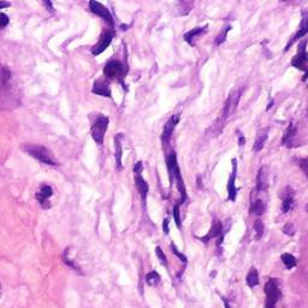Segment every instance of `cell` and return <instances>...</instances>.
Here are the masks:
<instances>
[{
	"label": "cell",
	"instance_id": "27",
	"mask_svg": "<svg viewBox=\"0 0 308 308\" xmlns=\"http://www.w3.org/2000/svg\"><path fill=\"white\" fill-rule=\"evenodd\" d=\"M11 70L7 66H0V85H6L11 80Z\"/></svg>",
	"mask_w": 308,
	"mask_h": 308
},
{
	"label": "cell",
	"instance_id": "18",
	"mask_svg": "<svg viewBox=\"0 0 308 308\" xmlns=\"http://www.w3.org/2000/svg\"><path fill=\"white\" fill-rule=\"evenodd\" d=\"M135 184H136V188H137V190H139V194H140V197H141L142 201H144V203H146L149 188L141 174H135Z\"/></svg>",
	"mask_w": 308,
	"mask_h": 308
},
{
	"label": "cell",
	"instance_id": "1",
	"mask_svg": "<svg viewBox=\"0 0 308 308\" xmlns=\"http://www.w3.org/2000/svg\"><path fill=\"white\" fill-rule=\"evenodd\" d=\"M22 149L30 157L34 159L39 160L42 164L48 165V166H58L59 163L53 157L52 152L48 148H46L42 145H34V144H24L22 146Z\"/></svg>",
	"mask_w": 308,
	"mask_h": 308
},
{
	"label": "cell",
	"instance_id": "38",
	"mask_svg": "<svg viewBox=\"0 0 308 308\" xmlns=\"http://www.w3.org/2000/svg\"><path fill=\"white\" fill-rule=\"evenodd\" d=\"M42 2H44V5H45V7L47 11H50L51 14H53V12H54V7H53L52 1H51V0H42Z\"/></svg>",
	"mask_w": 308,
	"mask_h": 308
},
{
	"label": "cell",
	"instance_id": "11",
	"mask_svg": "<svg viewBox=\"0 0 308 308\" xmlns=\"http://www.w3.org/2000/svg\"><path fill=\"white\" fill-rule=\"evenodd\" d=\"M53 195V188L48 184H42L40 187V189L37 190V193L35 194V198L39 201L40 206H41L44 210H48L51 208V202L50 199Z\"/></svg>",
	"mask_w": 308,
	"mask_h": 308
},
{
	"label": "cell",
	"instance_id": "31",
	"mask_svg": "<svg viewBox=\"0 0 308 308\" xmlns=\"http://www.w3.org/2000/svg\"><path fill=\"white\" fill-rule=\"evenodd\" d=\"M254 229H255V233H256V240H260L261 236L264 234V224L261 220H255L254 223Z\"/></svg>",
	"mask_w": 308,
	"mask_h": 308
},
{
	"label": "cell",
	"instance_id": "23",
	"mask_svg": "<svg viewBox=\"0 0 308 308\" xmlns=\"http://www.w3.org/2000/svg\"><path fill=\"white\" fill-rule=\"evenodd\" d=\"M63 261H64V264L66 265V266L70 267V269H72L75 272H78V273H82V271H81L80 265H78L75 260H72V259H71L70 256H69V249H65L64 253H63Z\"/></svg>",
	"mask_w": 308,
	"mask_h": 308
},
{
	"label": "cell",
	"instance_id": "4",
	"mask_svg": "<svg viewBox=\"0 0 308 308\" xmlns=\"http://www.w3.org/2000/svg\"><path fill=\"white\" fill-rule=\"evenodd\" d=\"M266 294V302H265V308H274L277 302L281 300L282 292L279 289V282L277 278H270L269 282L265 284L264 289Z\"/></svg>",
	"mask_w": 308,
	"mask_h": 308
},
{
	"label": "cell",
	"instance_id": "43",
	"mask_svg": "<svg viewBox=\"0 0 308 308\" xmlns=\"http://www.w3.org/2000/svg\"><path fill=\"white\" fill-rule=\"evenodd\" d=\"M302 81H304V82L308 86V70L305 71V75H304V77H302Z\"/></svg>",
	"mask_w": 308,
	"mask_h": 308
},
{
	"label": "cell",
	"instance_id": "44",
	"mask_svg": "<svg viewBox=\"0 0 308 308\" xmlns=\"http://www.w3.org/2000/svg\"><path fill=\"white\" fill-rule=\"evenodd\" d=\"M223 302H224V307H225V308H231L230 305H229V302L226 301L225 299H223Z\"/></svg>",
	"mask_w": 308,
	"mask_h": 308
},
{
	"label": "cell",
	"instance_id": "41",
	"mask_svg": "<svg viewBox=\"0 0 308 308\" xmlns=\"http://www.w3.org/2000/svg\"><path fill=\"white\" fill-rule=\"evenodd\" d=\"M10 6H11V4H10L9 1H5V0H0V10L6 9V7H10Z\"/></svg>",
	"mask_w": 308,
	"mask_h": 308
},
{
	"label": "cell",
	"instance_id": "36",
	"mask_svg": "<svg viewBox=\"0 0 308 308\" xmlns=\"http://www.w3.org/2000/svg\"><path fill=\"white\" fill-rule=\"evenodd\" d=\"M171 249H172V252H174V253L176 254V255L178 256V258H180L181 260H182V263H183V264L187 263V258H185V256L183 255L182 253H180V252H178V249L176 248V247H175V244H174V243L171 244Z\"/></svg>",
	"mask_w": 308,
	"mask_h": 308
},
{
	"label": "cell",
	"instance_id": "33",
	"mask_svg": "<svg viewBox=\"0 0 308 308\" xmlns=\"http://www.w3.org/2000/svg\"><path fill=\"white\" fill-rule=\"evenodd\" d=\"M9 23H10L9 16H7L6 14H4V12H0V30L5 29V28L9 25Z\"/></svg>",
	"mask_w": 308,
	"mask_h": 308
},
{
	"label": "cell",
	"instance_id": "40",
	"mask_svg": "<svg viewBox=\"0 0 308 308\" xmlns=\"http://www.w3.org/2000/svg\"><path fill=\"white\" fill-rule=\"evenodd\" d=\"M163 230H164L165 235L169 234V219H164L163 221Z\"/></svg>",
	"mask_w": 308,
	"mask_h": 308
},
{
	"label": "cell",
	"instance_id": "30",
	"mask_svg": "<svg viewBox=\"0 0 308 308\" xmlns=\"http://www.w3.org/2000/svg\"><path fill=\"white\" fill-rule=\"evenodd\" d=\"M160 282V276L157 271H152L149 272L148 274L146 276V283L148 286H155Z\"/></svg>",
	"mask_w": 308,
	"mask_h": 308
},
{
	"label": "cell",
	"instance_id": "22",
	"mask_svg": "<svg viewBox=\"0 0 308 308\" xmlns=\"http://www.w3.org/2000/svg\"><path fill=\"white\" fill-rule=\"evenodd\" d=\"M246 282H247V284H248L249 288H254V287L258 286L259 284V274H258V271H256V269L252 267V269L249 270L248 274H247V277H246Z\"/></svg>",
	"mask_w": 308,
	"mask_h": 308
},
{
	"label": "cell",
	"instance_id": "17",
	"mask_svg": "<svg viewBox=\"0 0 308 308\" xmlns=\"http://www.w3.org/2000/svg\"><path fill=\"white\" fill-rule=\"evenodd\" d=\"M123 134H117L114 136V158H116L117 170H122V157H123V146H122Z\"/></svg>",
	"mask_w": 308,
	"mask_h": 308
},
{
	"label": "cell",
	"instance_id": "39",
	"mask_svg": "<svg viewBox=\"0 0 308 308\" xmlns=\"http://www.w3.org/2000/svg\"><path fill=\"white\" fill-rule=\"evenodd\" d=\"M142 170H144V164L142 162H137L134 166V174H141Z\"/></svg>",
	"mask_w": 308,
	"mask_h": 308
},
{
	"label": "cell",
	"instance_id": "21",
	"mask_svg": "<svg viewBox=\"0 0 308 308\" xmlns=\"http://www.w3.org/2000/svg\"><path fill=\"white\" fill-rule=\"evenodd\" d=\"M267 137H269V129H263V130L259 131L258 136H256L255 142H254V146H253V151L259 152L264 148L265 146V142H266Z\"/></svg>",
	"mask_w": 308,
	"mask_h": 308
},
{
	"label": "cell",
	"instance_id": "45",
	"mask_svg": "<svg viewBox=\"0 0 308 308\" xmlns=\"http://www.w3.org/2000/svg\"><path fill=\"white\" fill-rule=\"evenodd\" d=\"M272 105H273V100H271V101H270L269 106H267V110H270V109H271V108H272Z\"/></svg>",
	"mask_w": 308,
	"mask_h": 308
},
{
	"label": "cell",
	"instance_id": "34",
	"mask_svg": "<svg viewBox=\"0 0 308 308\" xmlns=\"http://www.w3.org/2000/svg\"><path fill=\"white\" fill-rule=\"evenodd\" d=\"M174 218H175V221H176V225L181 229V226H182V221H181L180 205H178V203H176V205H175V207H174Z\"/></svg>",
	"mask_w": 308,
	"mask_h": 308
},
{
	"label": "cell",
	"instance_id": "12",
	"mask_svg": "<svg viewBox=\"0 0 308 308\" xmlns=\"http://www.w3.org/2000/svg\"><path fill=\"white\" fill-rule=\"evenodd\" d=\"M180 114H172L169 118V121L165 123L164 126V130H163L162 135V141L164 145H167L170 142V139H171L172 134H174L175 129H176V126L180 123Z\"/></svg>",
	"mask_w": 308,
	"mask_h": 308
},
{
	"label": "cell",
	"instance_id": "28",
	"mask_svg": "<svg viewBox=\"0 0 308 308\" xmlns=\"http://www.w3.org/2000/svg\"><path fill=\"white\" fill-rule=\"evenodd\" d=\"M230 30H231V25L230 24L225 25V27H224L223 29H221V32L219 33V34H218L217 36H216L215 44L217 45V46H220L221 44H224V42H225V40H226V37H228V33L230 32Z\"/></svg>",
	"mask_w": 308,
	"mask_h": 308
},
{
	"label": "cell",
	"instance_id": "19",
	"mask_svg": "<svg viewBox=\"0 0 308 308\" xmlns=\"http://www.w3.org/2000/svg\"><path fill=\"white\" fill-rule=\"evenodd\" d=\"M295 136H296V126H295V124L291 122L283 135V139H282V146H286L288 147V148L294 147Z\"/></svg>",
	"mask_w": 308,
	"mask_h": 308
},
{
	"label": "cell",
	"instance_id": "35",
	"mask_svg": "<svg viewBox=\"0 0 308 308\" xmlns=\"http://www.w3.org/2000/svg\"><path fill=\"white\" fill-rule=\"evenodd\" d=\"M283 231H284V234H287V235H289V236H292L295 234V229L291 223H288L287 225L283 228Z\"/></svg>",
	"mask_w": 308,
	"mask_h": 308
},
{
	"label": "cell",
	"instance_id": "26",
	"mask_svg": "<svg viewBox=\"0 0 308 308\" xmlns=\"http://www.w3.org/2000/svg\"><path fill=\"white\" fill-rule=\"evenodd\" d=\"M194 5V0H180V15L185 16L189 14Z\"/></svg>",
	"mask_w": 308,
	"mask_h": 308
},
{
	"label": "cell",
	"instance_id": "10",
	"mask_svg": "<svg viewBox=\"0 0 308 308\" xmlns=\"http://www.w3.org/2000/svg\"><path fill=\"white\" fill-rule=\"evenodd\" d=\"M307 34H308V12H302V19H301V23H300L299 29H297L296 34L292 35L291 39L289 40V42L287 44L286 48H284V52H288V51L290 50V47H291L295 42L299 41L300 39H304Z\"/></svg>",
	"mask_w": 308,
	"mask_h": 308
},
{
	"label": "cell",
	"instance_id": "32",
	"mask_svg": "<svg viewBox=\"0 0 308 308\" xmlns=\"http://www.w3.org/2000/svg\"><path fill=\"white\" fill-rule=\"evenodd\" d=\"M155 254H157V256H158V259L160 260V263L164 265V266H167L166 256H165L164 252H163V249L160 248V247H157V248H155Z\"/></svg>",
	"mask_w": 308,
	"mask_h": 308
},
{
	"label": "cell",
	"instance_id": "7",
	"mask_svg": "<svg viewBox=\"0 0 308 308\" xmlns=\"http://www.w3.org/2000/svg\"><path fill=\"white\" fill-rule=\"evenodd\" d=\"M307 40H302L300 42L297 53L291 59V65L299 70L307 71L308 70V52H307Z\"/></svg>",
	"mask_w": 308,
	"mask_h": 308
},
{
	"label": "cell",
	"instance_id": "13",
	"mask_svg": "<svg viewBox=\"0 0 308 308\" xmlns=\"http://www.w3.org/2000/svg\"><path fill=\"white\" fill-rule=\"evenodd\" d=\"M236 174H237V160L233 159V171L228 181V199L230 201H236L237 197V189H236Z\"/></svg>",
	"mask_w": 308,
	"mask_h": 308
},
{
	"label": "cell",
	"instance_id": "37",
	"mask_svg": "<svg viewBox=\"0 0 308 308\" xmlns=\"http://www.w3.org/2000/svg\"><path fill=\"white\" fill-rule=\"evenodd\" d=\"M300 166H301L304 174L308 177V158H305V159H302L301 162H300Z\"/></svg>",
	"mask_w": 308,
	"mask_h": 308
},
{
	"label": "cell",
	"instance_id": "6",
	"mask_svg": "<svg viewBox=\"0 0 308 308\" xmlns=\"http://www.w3.org/2000/svg\"><path fill=\"white\" fill-rule=\"evenodd\" d=\"M240 98H241L240 89H235V91H233L230 94H229L228 99H226L225 104H224L223 111H221V117H220L221 121L225 122L226 119H228L229 117H230L231 114L236 111L238 103H240Z\"/></svg>",
	"mask_w": 308,
	"mask_h": 308
},
{
	"label": "cell",
	"instance_id": "46",
	"mask_svg": "<svg viewBox=\"0 0 308 308\" xmlns=\"http://www.w3.org/2000/svg\"><path fill=\"white\" fill-rule=\"evenodd\" d=\"M122 30H127V28H128V25H122Z\"/></svg>",
	"mask_w": 308,
	"mask_h": 308
},
{
	"label": "cell",
	"instance_id": "48",
	"mask_svg": "<svg viewBox=\"0 0 308 308\" xmlns=\"http://www.w3.org/2000/svg\"><path fill=\"white\" fill-rule=\"evenodd\" d=\"M0 291H1V286H0Z\"/></svg>",
	"mask_w": 308,
	"mask_h": 308
},
{
	"label": "cell",
	"instance_id": "47",
	"mask_svg": "<svg viewBox=\"0 0 308 308\" xmlns=\"http://www.w3.org/2000/svg\"><path fill=\"white\" fill-rule=\"evenodd\" d=\"M281 1H289V0H281Z\"/></svg>",
	"mask_w": 308,
	"mask_h": 308
},
{
	"label": "cell",
	"instance_id": "14",
	"mask_svg": "<svg viewBox=\"0 0 308 308\" xmlns=\"http://www.w3.org/2000/svg\"><path fill=\"white\" fill-rule=\"evenodd\" d=\"M224 235V231H223V225H221V221L219 219H215L212 223V226H211L210 231L206 236L201 237L200 240L202 241L203 243H207L208 241L212 240V238H218L220 236Z\"/></svg>",
	"mask_w": 308,
	"mask_h": 308
},
{
	"label": "cell",
	"instance_id": "16",
	"mask_svg": "<svg viewBox=\"0 0 308 308\" xmlns=\"http://www.w3.org/2000/svg\"><path fill=\"white\" fill-rule=\"evenodd\" d=\"M208 30V24L203 25V27H197L194 28V29L189 30L188 33H185L184 34V41L188 42V45H190L193 47V46H195V40L198 39L199 36H201V35L205 34L206 32Z\"/></svg>",
	"mask_w": 308,
	"mask_h": 308
},
{
	"label": "cell",
	"instance_id": "5",
	"mask_svg": "<svg viewBox=\"0 0 308 308\" xmlns=\"http://www.w3.org/2000/svg\"><path fill=\"white\" fill-rule=\"evenodd\" d=\"M109 123H110V121H109L108 117L104 116V114H99L95 118V121L93 122V124H91V137H93V140L99 146H101L104 144V139H105V134L108 131Z\"/></svg>",
	"mask_w": 308,
	"mask_h": 308
},
{
	"label": "cell",
	"instance_id": "9",
	"mask_svg": "<svg viewBox=\"0 0 308 308\" xmlns=\"http://www.w3.org/2000/svg\"><path fill=\"white\" fill-rule=\"evenodd\" d=\"M114 35H116V32H114L113 29L105 30V32L103 33V35H101V37H100V40H99L98 44L94 45L93 47H91V54L93 55L101 54V53H103L104 51H105L106 48H108L109 46L111 45Z\"/></svg>",
	"mask_w": 308,
	"mask_h": 308
},
{
	"label": "cell",
	"instance_id": "25",
	"mask_svg": "<svg viewBox=\"0 0 308 308\" xmlns=\"http://www.w3.org/2000/svg\"><path fill=\"white\" fill-rule=\"evenodd\" d=\"M288 192H289V193H286V197H284L283 202H282L281 210H282V212H283V213H287L288 211H289L290 208H291L292 203H294V197H292L291 189L289 188V190H288Z\"/></svg>",
	"mask_w": 308,
	"mask_h": 308
},
{
	"label": "cell",
	"instance_id": "8",
	"mask_svg": "<svg viewBox=\"0 0 308 308\" xmlns=\"http://www.w3.org/2000/svg\"><path fill=\"white\" fill-rule=\"evenodd\" d=\"M89 10L93 12L94 15L96 16L101 17L111 27V29L114 28V21H113V17H112L110 10L108 9L106 6H104L101 2L96 1V0H89Z\"/></svg>",
	"mask_w": 308,
	"mask_h": 308
},
{
	"label": "cell",
	"instance_id": "20",
	"mask_svg": "<svg viewBox=\"0 0 308 308\" xmlns=\"http://www.w3.org/2000/svg\"><path fill=\"white\" fill-rule=\"evenodd\" d=\"M269 188V176H267V170L261 167L256 176V190L258 192H264Z\"/></svg>",
	"mask_w": 308,
	"mask_h": 308
},
{
	"label": "cell",
	"instance_id": "3",
	"mask_svg": "<svg viewBox=\"0 0 308 308\" xmlns=\"http://www.w3.org/2000/svg\"><path fill=\"white\" fill-rule=\"evenodd\" d=\"M127 72H128V69L123 65V63L119 62V60L117 59L109 60V62L106 63V65L104 66V76H105L109 81H118V82H121L122 85H123L124 88H126V85H124V77H126Z\"/></svg>",
	"mask_w": 308,
	"mask_h": 308
},
{
	"label": "cell",
	"instance_id": "42",
	"mask_svg": "<svg viewBox=\"0 0 308 308\" xmlns=\"http://www.w3.org/2000/svg\"><path fill=\"white\" fill-rule=\"evenodd\" d=\"M244 142H246V139H244V136L242 134H240L238 135V145H240V147L243 146Z\"/></svg>",
	"mask_w": 308,
	"mask_h": 308
},
{
	"label": "cell",
	"instance_id": "15",
	"mask_svg": "<svg viewBox=\"0 0 308 308\" xmlns=\"http://www.w3.org/2000/svg\"><path fill=\"white\" fill-rule=\"evenodd\" d=\"M91 93L104 96V98H111L112 95L110 85L104 80H98L94 82L93 88H91Z\"/></svg>",
	"mask_w": 308,
	"mask_h": 308
},
{
	"label": "cell",
	"instance_id": "24",
	"mask_svg": "<svg viewBox=\"0 0 308 308\" xmlns=\"http://www.w3.org/2000/svg\"><path fill=\"white\" fill-rule=\"evenodd\" d=\"M265 212V203L261 199H256L255 201H253L251 206V213L255 216H261Z\"/></svg>",
	"mask_w": 308,
	"mask_h": 308
},
{
	"label": "cell",
	"instance_id": "29",
	"mask_svg": "<svg viewBox=\"0 0 308 308\" xmlns=\"http://www.w3.org/2000/svg\"><path fill=\"white\" fill-rule=\"evenodd\" d=\"M282 261H283V264L286 265L288 270L292 269V267L296 266V264H297L295 256H292L291 254H289V253H284L283 255H282Z\"/></svg>",
	"mask_w": 308,
	"mask_h": 308
},
{
	"label": "cell",
	"instance_id": "2",
	"mask_svg": "<svg viewBox=\"0 0 308 308\" xmlns=\"http://www.w3.org/2000/svg\"><path fill=\"white\" fill-rule=\"evenodd\" d=\"M167 171H169L170 182H174V180L177 181V189L181 194V203L187 200V192H185V185L183 182L182 175H181L180 166L177 163V157L175 152H171L167 157Z\"/></svg>",
	"mask_w": 308,
	"mask_h": 308
}]
</instances>
